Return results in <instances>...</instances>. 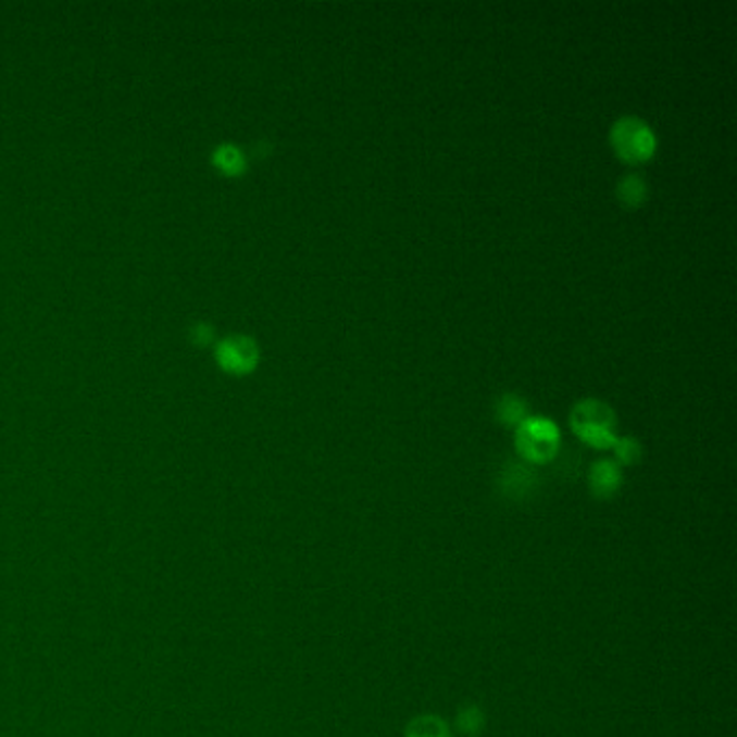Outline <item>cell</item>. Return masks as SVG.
Returning a JSON list of instances; mask_svg holds the SVG:
<instances>
[{"mask_svg":"<svg viewBox=\"0 0 737 737\" xmlns=\"http://www.w3.org/2000/svg\"><path fill=\"white\" fill-rule=\"evenodd\" d=\"M571 430L595 450H612L616 441V413L599 398H584L575 402L569 415Z\"/></svg>","mask_w":737,"mask_h":737,"instance_id":"6da1fadb","label":"cell"},{"mask_svg":"<svg viewBox=\"0 0 737 737\" xmlns=\"http://www.w3.org/2000/svg\"><path fill=\"white\" fill-rule=\"evenodd\" d=\"M610 146L621 161L640 165L653 159L658 150V137L642 117L623 115L610 128Z\"/></svg>","mask_w":737,"mask_h":737,"instance_id":"7a4b0ae2","label":"cell"},{"mask_svg":"<svg viewBox=\"0 0 737 737\" xmlns=\"http://www.w3.org/2000/svg\"><path fill=\"white\" fill-rule=\"evenodd\" d=\"M515 450L528 465L552 463L560 452V428L550 417L530 415L515 428Z\"/></svg>","mask_w":737,"mask_h":737,"instance_id":"3957f363","label":"cell"},{"mask_svg":"<svg viewBox=\"0 0 737 737\" xmlns=\"http://www.w3.org/2000/svg\"><path fill=\"white\" fill-rule=\"evenodd\" d=\"M216 358L223 368L236 372V374H245L255 368L260 353H258V345L251 338L234 336L218 347Z\"/></svg>","mask_w":737,"mask_h":737,"instance_id":"277c9868","label":"cell"},{"mask_svg":"<svg viewBox=\"0 0 737 737\" xmlns=\"http://www.w3.org/2000/svg\"><path fill=\"white\" fill-rule=\"evenodd\" d=\"M588 487L597 500L614 498L623 487V467L614 459H599L590 465Z\"/></svg>","mask_w":737,"mask_h":737,"instance_id":"5b68a950","label":"cell"},{"mask_svg":"<svg viewBox=\"0 0 737 737\" xmlns=\"http://www.w3.org/2000/svg\"><path fill=\"white\" fill-rule=\"evenodd\" d=\"M539 478L533 465L524 463V461H513L507 463L504 470L500 472V489L507 498L513 500H522L526 496H530L537 487Z\"/></svg>","mask_w":737,"mask_h":737,"instance_id":"8992f818","label":"cell"},{"mask_svg":"<svg viewBox=\"0 0 737 737\" xmlns=\"http://www.w3.org/2000/svg\"><path fill=\"white\" fill-rule=\"evenodd\" d=\"M496 417L504 426L517 428L520 424H524L530 417V404L526 402L524 396H520L515 391H507L496 400Z\"/></svg>","mask_w":737,"mask_h":737,"instance_id":"52a82bcc","label":"cell"},{"mask_svg":"<svg viewBox=\"0 0 737 737\" xmlns=\"http://www.w3.org/2000/svg\"><path fill=\"white\" fill-rule=\"evenodd\" d=\"M616 197L619 201L629 208V210H636L640 208L647 197H649V186L645 183L642 176L638 174H625L619 183H616Z\"/></svg>","mask_w":737,"mask_h":737,"instance_id":"ba28073f","label":"cell"},{"mask_svg":"<svg viewBox=\"0 0 737 737\" xmlns=\"http://www.w3.org/2000/svg\"><path fill=\"white\" fill-rule=\"evenodd\" d=\"M404 737H452V729L441 716L422 714L407 725Z\"/></svg>","mask_w":737,"mask_h":737,"instance_id":"9c48e42d","label":"cell"},{"mask_svg":"<svg viewBox=\"0 0 737 737\" xmlns=\"http://www.w3.org/2000/svg\"><path fill=\"white\" fill-rule=\"evenodd\" d=\"M487 725V714L483 708L470 703L465 708H461L457 712V719H454V727L459 734H463L465 737L480 736L483 729Z\"/></svg>","mask_w":737,"mask_h":737,"instance_id":"30bf717a","label":"cell"},{"mask_svg":"<svg viewBox=\"0 0 737 737\" xmlns=\"http://www.w3.org/2000/svg\"><path fill=\"white\" fill-rule=\"evenodd\" d=\"M612 452H614V461L621 467L623 465H638L642 461V454H645L642 444L636 437H616Z\"/></svg>","mask_w":737,"mask_h":737,"instance_id":"8fae6325","label":"cell"},{"mask_svg":"<svg viewBox=\"0 0 737 737\" xmlns=\"http://www.w3.org/2000/svg\"><path fill=\"white\" fill-rule=\"evenodd\" d=\"M214 163L227 172V174H240L245 170V157L238 148L234 146H221L216 152H214Z\"/></svg>","mask_w":737,"mask_h":737,"instance_id":"7c38bea8","label":"cell"}]
</instances>
